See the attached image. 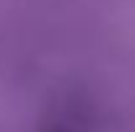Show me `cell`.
<instances>
[]
</instances>
